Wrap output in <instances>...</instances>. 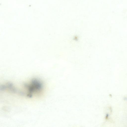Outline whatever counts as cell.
<instances>
[{"label": "cell", "instance_id": "1", "mask_svg": "<svg viewBox=\"0 0 127 127\" xmlns=\"http://www.w3.org/2000/svg\"><path fill=\"white\" fill-rule=\"evenodd\" d=\"M37 79L34 78L32 80L30 84H26L25 87L27 90V95L29 97H32L33 93H36L40 91L42 88L41 82Z\"/></svg>", "mask_w": 127, "mask_h": 127}]
</instances>
